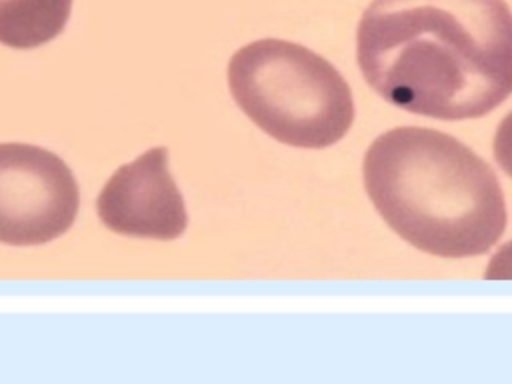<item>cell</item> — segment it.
<instances>
[{"label":"cell","instance_id":"obj_1","mask_svg":"<svg viewBox=\"0 0 512 384\" xmlns=\"http://www.w3.org/2000/svg\"><path fill=\"white\" fill-rule=\"evenodd\" d=\"M356 60L400 110L478 118L512 94V10L504 0H374L356 30Z\"/></svg>","mask_w":512,"mask_h":384},{"label":"cell","instance_id":"obj_2","mask_svg":"<svg viewBox=\"0 0 512 384\" xmlns=\"http://www.w3.org/2000/svg\"><path fill=\"white\" fill-rule=\"evenodd\" d=\"M362 176L382 220L426 254L478 256L504 234L506 202L494 170L450 134L392 128L366 150Z\"/></svg>","mask_w":512,"mask_h":384},{"label":"cell","instance_id":"obj_3","mask_svg":"<svg viewBox=\"0 0 512 384\" xmlns=\"http://www.w3.org/2000/svg\"><path fill=\"white\" fill-rule=\"evenodd\" d=\"M228 86L240 110L288 146H332L354 122V100L342 74L320 54L288 40L242 46L228 64Z\"/></svg>","mask_w":512,"mask_h":384},{"label":"cell","instance_id":"obj_4","mask_svg":"<svg viewBox=\"0 0 512 384\" xmlns=\"http://www.w3.org/2000/svg\"><path fill=\"white\" fill-rule=\"evenodd\" d=\"M80 192L72 170L50 150L0 144V242L46 244L76 220Z\"/></svg>","mask_w":512,"mask_h":384},{"label":"cell","instance_id":"obj_5","mask_svg":"<svg viewBox=\"0 0 512 384\" xmlns=\"http://www.w3.org/2000/svg\"><path fill=\"white\" fill-rule=\"evenodd\" d=\"M102 224L124 236L174 240L188 226L182 194L168 170V150L150 148L120 166L96 198Z\"/></svg>","mask_w":512,"mask_h":384},{"label":"cell","instance_id":"obj_6","mask_svg":"<svg viewBox=\"0 0 512 384\" xmlns=\"http://www.w3.org/2000/svg\"><path fill=\"white\" fill-rule=\"evenodd\" d=\"M70 10L72 0H0V44L38 48L64 30Z\"/></svg>","mask_w":512,"mask_h":384},{"label":"cell","instance_id":"obj_7","mask_svg":"<svg viewBox=\"0 0 512 384\" xmlns=\"http://www.w3.org/2000/svg\"><path fill=\"white\" fill-rule=\"evenodd\" d=\"M494 156L498 166L512 176V112H508L494 134Z\"/></svg>","mask_w":512,"mask_h":384},{"label":"cell","instance_id":"obj_8","mask_svg":"<svg viewBox=\"0 0 512 384\" xmlns=\"http://www.w3.org/2000/svg\"><path fill=\"white\" fill-rule=\"evenodd\" d=\"M484 278L488 280H512V240L496 250L490 258Z\"/></svg>","mask_w":512,"mask_h":384}]
</instances>
